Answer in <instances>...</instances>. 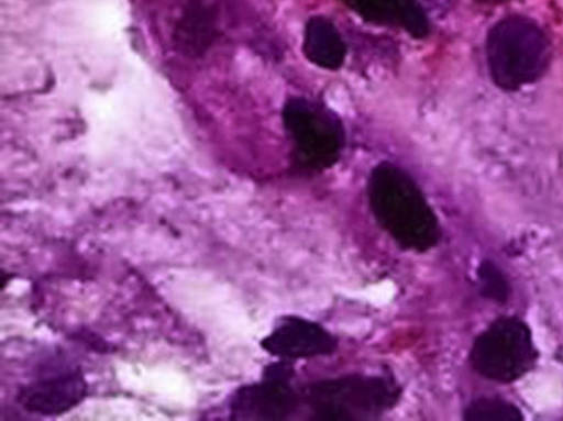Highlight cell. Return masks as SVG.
<instances>
[{
    "label": "cell",
    "mask_w": 563,
    "mask_h": 421,
    "mask_svg": "<svg viewBox=\"0 0 563 421\" xmlns=\"http://www.w3.org/2000/svg\"><path fill=\"white\" fill-rule=\"evenodd\" d=\"M260 345L272 357L294 362L327 357L336 352L339 340L317 321L286 315Z\"/></svg>",
    "instance_id": "52a82bcc"
},
{
    "label": "cell",
    "mask_w": 563,
    "mask_h": 421,
    "mask_svg": "<svg viewBox=\"0 0 563 421\" xmlns=\"http://www.w3.org/2000/svg\"><path fill=\"white\" fill-rule=\"evenodd\" d=\"M475 2L484 5H499L504 4V2H509V0H475Z\"/></svg>",
    "instance_id": "5bb4252c"
},
{
    "label": "cell",
    "mask_w": 563,
    "mask_h": 421,
    "mask_svg": "<svg viewBox=\"0 0 563 421\" xmlns=\"http://www.w3.org/2000/svg\"><path fill=\"white\" fill-rule=\"evenodd\" d=\"M351 8L367 23L395 26L411 38L430 35V20L419 0H349Z\"/></svg>",
    "instance_id": "9c48e42d"
},
{
    "label": "cell",
    "mask_w": 563,
    "mask_h": 421,
    "mask_svg": "<svg viewBox=\"0 0 563 421\" xmlns=\"http://www.w3.org/2000/svg\"><path fill=\"white\" fill-rule=\"evenodd\" d=\"M282 122L292 142V163L305 173H323L335 166L345 148L342 120L323 104L289 98Z\"/></svg>",
    "instance_id": "277c9868"
},
{
    "label": "cell",
    "mask_w": 563,
    "mask_h": 421,
    "mask_svg": "<svg viewBox=\"0 0 563 421\" xmlns=\"http://www.w3.org/2000/svg\"><path fill=\"white\" fill-rule=\"evenodd\" d=\"M302 52L312 65L335 73L345 64L346 43L335 24L324 15H314L306 24Z\"/></svg>",
    "instance_id": "30bf717a"
},
{
    "label": "cell",
    "mask_w": 563,
    "mask_h": 421,
    "mask_svg": "<svg viewBox=\"0 0 563 421\" xmlns=\"http://www.w3.org/2000/svg\"><path fill=\"white\" fill-rule=\"evenodd\" d=\"M296 368L292 361L268 365L262 380L243 386L229 399L231 420H289L299 411L302 395L294 389Z\"/></svg>",
    "instance_id": "8992f818"
},
{
    "label": "cell",
    "mask_w": 563,
    "mask_h": 421,
    "mask_svg": "<svg viewBox=\"0 0 563 421\" xmlns=\"http://www.w3.org/2000/svg\"><path fill=\"white\" fill-rule=\"evenodd\" d=\"M88 396V383L79 368L62 370L40 377L27 384L18 395V401L30 413L58 417L79 407Z\"/></svg>",
    "instance_id": "ba28073f"
},
{
    "label": "cell",
    "mask_w": 563,
    "mask_h": 421,
    "mask_svg": "<svg viewBox=\"0 0 563 421\" xmlns=\"http://www.w3.org/2000/svg\"><path fill=\"white\" fill-rule=\"evenodd\" d=\"M466 421H522L521 410L500 398L476 399L465 410Z\"/></svg>",
    "instance_id": "7c38bea8"
},
{
    "label": "cell",
    "mask_w": 563,
    "mask_h": 421,
    "mask_svg": "<svg viewBox=\"0 0 563 421\" xmlns=\"http://www.w3.org/2000/svg\"><path fill=\"white\" fill-rule=\"evenodd\" d=\"M401 398L400 384L391 376H343L311 384L302 402L312 420H376Z\"/></svg>",
    "instance_id": "3957f363"
},
{
    "label": "cell",
    "mask_w": 563,
    "mask_h": 421,
    "mask_svg": "<svg viewBox=\"0 0 563 421\" xmlns=\"http://www.w3.org/2000/svg\"><path fill=\"white\" fill-rule=\"evenodd\" d=\"M487 62L495 86L504 91H519L547 74L552 45L533 20L507 15L488 31Z\"/></svg>",
    "instance_id": "7a4b0ae2"
},
{
    "label": "cell",
    "mask_w": 563,
    "mask_h": 421,
    "mask_svg": "<svg viewBox=\"0 0 563 421\" xmlns=\"http://www.w3.org/2000/svg\"><path fill=\"white\" fill-rule=\"evenodd\" d=\"M538 362L533 333L519 318H500L473 343L470 364L479 376L510 384L533 370Z\"/></svg>",
    "instance_id": "5b68a950"
},
{
    "label": "cell",
    "mask_w": 563,
    "mask_h": 421,
    "mask_svg": "<svg viewBox=\"0 0 563 421\" xmlns=\"http://www.w3.org/2000/svg\"><path fill=\"white\" fill-rule=\"evenodd\" d=\"M218 36L216 14L209 5L200 0H194L175 27V46L187 57H200L206 54Z\"/></svg>",
    "instance_id": "8fae6325"
},
{
    "label": "cell",
    "mask_w": 563,
    "mask_h": 421,
    "mask_svg": "<svg viewBox=\"0 0 563 421\" xmlns=\"http://www.w3.org/2000/svg\"><path fill=\"white\" fill-rule=\"evenodd\" d=\"M367 198L377 224L404 250L426 253L438 246V217L419 185L401 167L377 164L367 181Z\"/></svg>",
    "instance_id": "6da1fadb"
},
{
    "label": "cell",
    "mask_w": 563,
    "mask_h": 421,
    "mask_svg": "<svg viewBox=\"0 0 563 421\" xmlns=\"http://www.w3.org/2000/svg\"><path fill=\"white\" fill-rule=\"evenodd\" d=\"M476 280H478L479 293L485 299L494 300L504 304L510 296V285L507 281L503 269L494 262H484L476 269Z\"/></svg>",
    "instance_id": "4fadbf2b"
}]
</instances>
